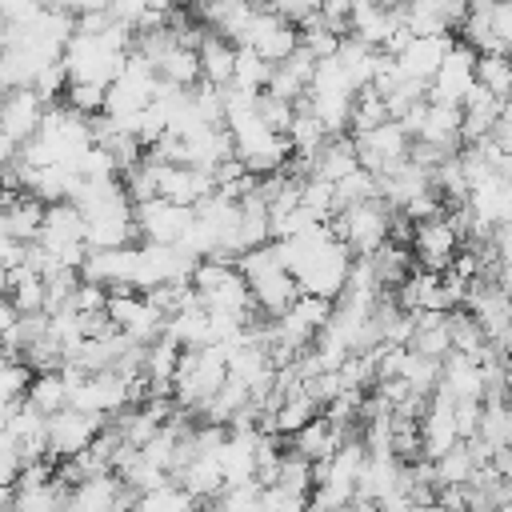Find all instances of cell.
<instances>
[{"label":"cell","instance_id":"cell-5","mask_svg":"<svg viewBox=\"0 0 512 512\" xmlns=\"http://www.w3.org/2000/svg\"><path fill=\"white\" fill-rule=\"evenodd\" d=\"M476 60H480V56L456 40L452 52H448V60H444V68H440L436 80L428 84V104H452V108H460L464 96H468L472 84H476Z\"/></svg>","mask_w":512,"mask_h":512},{"label":"cell","instance_id":"cell-32","mask_svg":"<svg viewBox=\"0 0 512 512\" xmlns=\"http://www.w3.org/2000/svg\"><path fill=\"white\" fill-rule=\"evenodd\" d=\"M200 512H232V508H228V504H224V500L216 496V500H208V504H200Z\"/></svg>","mask_w":512,"mask_h":512},{"label":"cell","instance_id":"cell-20","mask_svg":"<svg viewBox=\"0 0 512 512\" xmlns=\"http://www.w3.org/2000/svg\"><path fill=\"white\" fill-rule=\"evenodd\" d=\"M132 512H200V500L188 496L180 484H164V488H156V492L136 496Z\"/></svg>","mask_w":512,"mask_h":512},{"label":"cell","instance_id":"cell-33","mask_svg":"<svg viewBox=\"0 0 512 512\" xmlns=\"http://www.w3.org/2000/svg\"><path fill=\"white\" fill-rule=\"evenodd\" d=\"M496 512H512V504H500V508H496Z\"/></svg>","mask_w":512,"mask_h":512},{"label":"cell","instance_id":"cell-28","mask_svg":"<svg viewBox=\"0 0 512 512\" xmlns=\"http://www.w3.org/2000/svg\"><path fill=\"white\" fill-rule=\"evenodd\" d=\"M104 96H108V88H96V84H68V92H64V104L72 108V112H80V116H100L104 112Z\"/></svg>","mask_w":512,"mask_h":512},{"label":"cell","instance_id":"cell-21","mask_svg":"<svg viewBox=\"0 0 512 512\" xmlns=\"http://www.w3.org/2000/svg\"><path fill=\"white\" fill-rule=\"evenodd\" d=\"M392 116H388V108H384V96L376 92V88H364V92H356V104H352V124H348V132L352 136H364V132H376L380 124H388Z\"/></svg>","mask_w":512,"mask_h":512},{"label":"cell","instance_id":"cell-22","mask_svg":"<svg viewBox=\"0 0 512 512\" xmlns=\"http://www.w3.org/2000/svg\"><path fill=\"white\" fill-rule=\"evenodd\" d=\"M432 464H436V488H464L472 480V472H476V460H472L468 444H456L452 452H444Z\"/></svg>","mask_w":512,"mask_h":512},{"label":"cell","instance_id":"cell-26","mask_svg":"<svg viewBox=\"0 0 512 512\" xmlns=\"http://www.w3.org/2000/svg\"><path fill=\"white\" fill-rule=\"evenodd\" d=\"M368 200H380L372 172L356 168L352 176H344V180L336 184V212H340V208H352V204H368Z\"/></svg>","mask_w":512,"mask_h":512},{"label":"cell","instance_id":"cell-4","mask_svg":"<svg viewBox=\"0 0 512 512\" xmlns=\"http://www.w3.org/2000/svg\"><path fill=\"white\" fill-rule=\"evenodd\" d=\"M456 256H460V236L448 224V216H436V220L416 224V236H412V260H416V268L444 276Z\"/></svg>","mask_w":512,"mask_h":512},{"label":"cell","instance_id":"cell-8","mask_svg":"<svg viewBox=\"0 0 512 512\" xmlns=\"http://www.w3.org/2000/svg\"><path fill=\"white\" fill-rule=\"evenodd\" d=\"M456 36H412L408 48L396 56V68L404 80H420V84H432L436 72L444 68L448 52H452Z\"/></svg>","mask_w":512,"mask_h":512},{"label":"cell","instance_id":"cell-2","mask_svg":"<svg viewBox=\"0 0 512 512\" xmlns=\"http://www.w3.org/2000/svg\"><path fill=\"white\" fill-rule=\"evenodd\" d=\"M236 48H252L264 64L276 68V64H284L300 48V28H292L288 20H280L272 8H256Z\"/></svg>","mask_w":512,"mask_h":512},{"label":"cell","instance_id":"cell-3","mask_svg":"<svg viewBox=\"0 0 512 512\" xmlns=\"http://www.w3.org/2000/svg\"><path fill=\"white\" fill-rule=\"evenodd\" d=\"M108 428L104 416H88V412H76V408H64L48 420V456L56 460H72L80 456L84 448H92V440Z\"/></svg>","mask_w":512,"mask_h":512},{"label":"cell","instance_id":"cell-29","mask_svg":"<svg viewBox=\"0 0 512 512\" xmlns=\"http://www.w3.org/2000/svg\"><path fill=\"white\" fill-rule=\"evenodd\" d=\"M492 44H496V56L512 60V4L492 8Z\"/></svg>","mask_w":512,"mask_h":512},{"label":"cell","instance_id":"cell-31","mask_svg":"<svg viewBox=\"0 0 512 512\" xmlns=\"http://www.w3.org/2000/svg\"><path fill=\"white\" fill-rule=\"evenodd\" d=\"M496 176H500V180H504V184L512 188V156H504V160H500V168H496Z\"/></svg>","mask_w":512,"mask_h":512},{"label":"cell","instance_id":"cell-15","mask_svg":"<svg viewBox=\"0 0 512 512\" xmlns=\"http://www.w3.org/2000/svg\"><path fill=\"white\" fill-rule=\"evenodd\" d=\"M8 304H12L20 316H36V312H44V304H48L44 276L32 272L28 264L12 268V272H8Z\"/></svg>","mask_w":512,"mask_h":512},{"label":"cell","instance_id":"cell-24","mask_svg":"<svg viewBox=\"0 0 512 512\" xmlns=\"http://www.w3.org/2000/svg\"><path fill=\"white\" fill-rule=\"evenodd\" d=\"M476 84L492 92L496 100H512V60L508 56H480L476 60Z\"/></svg>","mask_w":512,"mask_h":512},{"label":"cell","instance_id":"cell-17","mask_svg":"<svg viewBox=\"0 0 512 512\" xmlns=\"http://www.w3.org/2000/svg\"><path fill=\"white\" fill-rule=\"evenodd\" d=\"M68 396H72V388L64 384V376L60 372H40V376H32V384H28V404L40 412V416H56V412H64L68 408Z\"/></svg>","mask_w":512,"mask_h":512},{"label":"cell","instance_id":"cell-34","mask_svg":"<svg viewBox=\"0 0 512 512\" xmlns=\"http://www.w3.org/2000/svg\"><path fill=\"white\" fill-rule=\"evenodd\" d=\"M0 300H8V288H0Z\"/></svg>","mask_w":512,"mask_h":512},{"label":"cell","instance_id":"cell-19","mask_svg":"<svg viewBox=\"0 0 512 512\" xmlns=\"http://www.w3.org/2000/svg\"><path fill=\"white\" fill-rule=\"evenodd\" d=\"M324 408L308 396V392H300V396H288L276 412H272V436H296L300 428H308L316 416H320Z\"/></svg>","mask_w":512,"mask_h":512},{"label":"cell","instance_id":"cell-30","mask_svg":"<svg viewBox=\"0 0 512 512\" xmlns=\"http://www.w3.org/2000/svg\"><path fill=\"white\" fill-rule=\"evenodd\" d=\"M16 320H20V312H16L8 300H0V340L12 332V324H16Z\"/></svg>","mask_w":512,"mask_h":512},{"label":"cell","instance_id":"cell-1","mask_svg":"<svg viewBox=\"0 0 512 512\" xmlns=\"http://www.w3.org/2000/svg\"><path fill=\"white\" fill-rule=\"evenodd\" d=\"M388 220H392V208L380 200H368V204L340 208L328 228L352 252V260H360V256H376L388 244Z\"/></svg>","mask_w":512,"mask_h":512},{"label":"cell","instance_id":"cell-14","mask_svg":"<svg viewBox=\"0 0 512 512\" xmlns=\"http://www.w3.org/2000/svg\"><path fill=\"white\" fill-rule=\"evenodd\" d=\"M120 492H124L120 476H96V480H84V484H76V488L68 492L64 512H112L116 500H120Z\"/></svg>","mask_w":512,"mask_h":512},{"label":"cell","instance_id":"cell-12","mask_svg":"<svg viewBox=\"0 0 512 512\" xmlns=\"http://www.w3.org/2000/svg\"><path fill=\"white\" fill-rule=\"evenodd\" d=\"M356 168H360V160H356L352 136H328V144L312 156V176H316V180H328V184H340V180L352 176Z\"/></svg>","mask_w":512,"mask_h":512},{"label":"cell","instance_id":"cell-27","mask_svg":"<svg viewBox=\"0 0 512 512\" xmlns=\"http://www.w3.org/2000/svg\"><path fill=\"white\" fill-rule=\"evenodd\" d=\"M28 384H32V368L28 364H0V408L24 400Z\"/></svg>","mask_w":512,"mask_h":512},{"label":"cell","instance_id":"cell-7","mask_svg":"<svg viewBox=\"0 0 512 512\" xmlns=\"http://www.w3.org/2000/svg\"><path fill=\"white\" fill-rule=\"evenodd\" d=\"M132 216H136V232L144 236V244H180V236L192 224V208H176L168 200L136 204Z\"/></svg>","mask_w":512,"mask_h":512},{"label":"cell","instance_id":"cell-23","mask_svg":"<svg viewBox=\"0 0 512 512\" xmlns=\"http://www.w3.org/2000/svg\"><path fill=\"white\" fill-rule=\"evenodd\" d=\"M272 80V64H264L252 48H236V72H232V84L228 88H240V92H264Z\"/></svg>","mask_w":512,"mask_h":512},{"label":"cell","instance_id":"cell-16","mask_svg":"<svg viewBox=\"0 0 512 512\" xmlns=\"http://www.w3.org/2000/svg\"><path fill=\"white\" fill-rule=\"evenodd\" d=\"M156 76H160L164 84H176V88L192 92V88L204 80V76H200V56H196V48L172 44V48L160 56V64H156Z\"/></svg>","mask_w":512,"mask_h":512},{"label":"cell","instance_id":"cell-11","mask_svg":"<svg viewBox=\"0 0 512 512\" xmlns=\"http://www.w3.org/2000/svg\"><path fill=\"white\" fill-rule=\"evenodd\" d=\"M460 128H464V108H452V104H428V116H424V128H420V140L424 144H436L444 152H460Z\"/></svg>","mask_w":512,"mask_h":512},{"label":"cell","instance_id":"cell-18","mask_svg":"<svg viewBox=\"0 0 512 512\" xmlns=\"http://www.w3.org/2000/svg\"><path fill=\"white\" fill-rule=\"evenodd\" d=\"M448 340H452V352L472 356V360H480V352L488 348V336H484L480 320H476L468 308L448 312Z\"/></svg>","mask_w":512,"mask_h":512},{"label":"cell","instance_id":"cell-9","mask_svg":"<svg viewBox=\"0 0 512 512\" xmlns=\"http://www.w3.org/2000/svg\"><path fill=\"white\" fill-rule=\"evenodd\" d=\"M248 288H252V304H256V312H260L264 320H280V316H288L292 304L300 300V284H296L284 268L264 272V276L252 280Z\"/></svg>","mask_w":512,"mask_h":512},{"label":"cell","instance_id":"cell-13","mask_svg":"<svg viewBox=\"0 0 512 512\" xmlns=\"http://www.w3.org/2000/svg\"><path fill=\"white\" fill-rule=\"evenodd\" d=\"M196 56H200V76H204L208 84H216V88H228V84H232V72H236V44H232V40L208 32V36L200 40Z\"/></svg>","mask_w":512,"mask_h":512},{"label":"cell","instance_id":"cell-6","mask_svg":"<svg viewBox=\"0 0 512 512\" xmlns=\"http://www.w3.org/2000/svg\"><path fill=\"white\" fill-rule=\"evenodd\" d=\"M44 116H48V104H44L32 88L4 92V96H0V132H4L16 148H24L28 140H36Z\"/></svg>","mask_w":512,"mask_h":512},{"label":"cell","instance_id":"cell-10","mask_svg":"<svg viewBox=\"0 0 512 512\" xmlns=\"http://www.w3.org/2000/svg\"><path fill=\"white\" fill-rule=\"evenodd\" d=\"M344 440H348V436H344V432H340V428L320 412L308 428H300V432L292 436V452H296V456H304V460L316 468V464H324V460H328Z\"/></svg>","mask_w":512,"mask_h":512},{"label":"cell","instance_id":"cell-25","mask_svg":"<svg viewBox=\"0 0 512 512\" xmlns=\"http://www.w3.org/2000/svg\"><path fill=\"white\" fill-rule=\"evenodd\" d=\"M300 208H308L320 224H332V216H336V184L308 176V180L300 184Z\"/></svg>","mask_w":512,"mask_h":512}]
</instances>
